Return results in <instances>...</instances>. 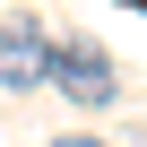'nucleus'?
<instances>
[{
	"label": "nucleus",
	"mask_w": 147,
	"mask_h": 147,
	"mask_svg": "<svg viewBox=\"0 0 147 147\" xmlns=\"http://www.w3.org/2000/svg\"><path fill=\"white\" fill-rule=\"evenodd\" d=\"M52 87L78 104V113H104L113 104V61H104V43H52Z\"/></svg>",
	"instance_id": "obj_1"
},
{
	"label": "nucleus",
	"mask_w": 147,
	"mask_h": 147,
	"mask_svg": "<svg viewBox=\"0 0 147 147\" xmlns=\"http://www.w3.org/2000/svg\"><path fill=\"white\" fill-rule=\"evenodd\" d=\"M43 78H52V43H43L35 18H18L9 35H0V87H18V95H26V87H43Z\"/></svg>",
	"instance_id": "obj_2"
},
{
	"label": "nucleus",
	"mask_w": 147,
	"mask_h": 147,
	"mask_svg": "<svg viewBox=\"0 0 147 147\" xmlns=\"http://www.w3.org/2000/svg\"><path fill=\"white\" fill-rule=\"evenodd\" d=\"M52 147H104V138H87V130H69V138H52Z\"/></svg>",
	"instance_id": "obj_3"
}]
</instances>
